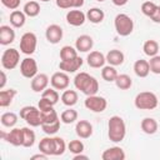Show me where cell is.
<instances>
[{"label": "cell", "instance_id": "cell-1", "mask_svg": "<svg viewBox=\"0 0 160 160\" xmlns=\"http://www.w3.org/2000/svg\"><path fill=\"white\" fill-rule=\"evenodd\" d=\"M74 85L78 90H80L82 94H85L86 96L90 95H95L99 91V82L98 80L91 76L88 72H79L75 75L74 78Z\"/></svg>", "mask_w": 160, "mask_h": 160}, {"label": "cell", "instance_id": "cell-2", "mask_svg": "<svg viewBox=\"0 0 160 160\" xmlns=\"http://www.w3.org/2000/svg\"><path fill=\"white\" fill-rule=\"evenodd\" d=\"M126 135V125L121 116L114 115L108 122V138L112 142H121Z\"/></svg>", "mask_w": 160, "mask_h": 160}, {"label": "cell", "instance_id": "cell-3", "mask_svg": "<svg viewBox=\"0 0 160 160\" xmlns=\"http://www.w3.org/2000/svg\"><path fill=\"white\" fill-rule=\"evenodd\" d=\"M158 96L151 91H141L134 99V105L139 110H154L158 108Z\"/></svg>", "mask_w": 160, "mask_h": 160}, {"label": "cell", "instance_id": "cell-4", "mask_svg": "<svg viewBox=\"0 0 160 160\" xmlns=\"http://www.w3.org/2000/svg\"><path fill=\"white\" fill-rule=\"evenodd\" d=\"M20 118L22 120L26 121L28 125L32 126V128H36V126H41L42 121H41V112H40V109L38 106H34V105H28V106H24L20 109Z\"/></svg>", "mask_w": 160, "mask_h": 160}, {"label": "cell", "instance_id": "cell-5", "mask_svg": "<svg viewBox=\"0 0 160 160\" xmlns=\"http://www.w3.org/2000/svg\"><path fill=\"white\" fill-rule=\"evenodd\" d=\"M114 26L120 36H129L134 30V21L126 14H118L114 19Z\"/></svg>", "mask_w": 160, "mask_h": 160}, {"label": "cell", "instance_id": "cell-6", "mask_svg": "<svg viewBox=\"0 0 160 160\" xmlns=\"http://www.w3.org/2000/svg\"><path fill=\"white\" fill-rule=\"evenodd\" d=\"M20 62V52L19 50L14 48H9L4 50L1 55V66L5 70H12L15 69Z\"/></svg>", "mask_w": 160, "mask_h": 160}, {"label": "cell", "instance_id": "cell-7", "mask_svg": "<svg viewBox=\"0 0 160 160\" xmlns=\"http://www.w3.org/2000/svg\"><path fill=\"white\" fill-rule=\"evenodd\" d=\"M20 51L25 55H32L38 46V38L34 32L28 31L20 38Z\"/></svg>", "mask_w": 160, "mask_h": 160}, {"label": "cell", "instance_id": "cell-8", "mask_svg": "<svg viewBox=\"0 0 160 160\" xmlns=\"http://www.w3.org/2000/svg\"><path fill=\"white\" fill-rule=\"evenodd\" d=\"M84 105L88 110H90L92 112H102L108 106V101L104 96H99L95 94V95L86 96Z\"/></svg>", "mask_w": 160, "mask_h": 160}, {"label": "cell", "instance_id": "cell-9", "mask_svg": "<svg viewBox=\"0 0 160 160\" xmlns=\"http://www.w3.org/2000/svg\"><path fill=\"white\" fill-rule=\"evenodd\" d=\"M20 72L26 79H32L38 74V62L32 58H25L20 62Z\"/></svg>", "mask_w": 160, "mask_h": 160}, {"label": "cell", "instance_id": "cell-10", "mask_svg": "<svg viewBox=\"0 0 160 160\" xmlns=\"http://www.w3.org/2000/svg\"><path fill=\"white\" fill-rule=\"evenodd\" d=\"M1 138L11 144L12 146H22L24 141V134H22V128H12L9 132H1Z\"/></svg>", "mask_w": 160, "mask_h": 160}, {"label": "cell", "instance_id": "cell-11", "mask_svg": "<svg viewBox=\"0 0 160 160\" xmlns=\"http://www.w3.org/2000/svg\"><path fill=\"white\" fill-rule=\"evenodd\" d=\"M50 84L56 90H66L70 84V78L68 72L58 71V72H54L52 76L50 78Z\"/></svg>", "mask_w": 160, "mask_h": 160}, {"label": "cell", "instance_id": "cell-12", "mask_svg": "<svg viewBox=\"0 0 160 160\" xmlns=\"http://www.w3.org/2000/svg\"><path fill=\"white\" fill-rule=\"evenodd\" d=\"M62 28L58 24H51L45 30V38L50 44H58L62 39Z\"/></svg>", "mask_w": 160, "mask_h": 160}, {"label": "cell", "instance_id": "cell-13", "mask_svg": "<svg viewBox=\"0 0 160 160\" xmlns=\"http://www.w3.org/2000/svg\"><path fill=\"white\" fill-rule=\"evenodd\" d=\"M82 64H84V60L80 56H76L75 59H71V60H61L59 62V69L61 71L71 74V72H76L82 66Z\"/></svg>", "mask_w": 160, "mask_h": 160}, {"label": "cell", "instance_id": "cell-14", "mask_svg": "<svg viewBox=\"0 0 160 160\" xmlns=\"http://www.w3.org/2000/svg\"><path fill=\"white\" fill-rule=\"evenodd\" d=\"M66 21L71 26H81L86 21V14L79 9H72L66 12Z\"/></svg>", "mask_w": 160, "mask_h": 160}, {"label": "cell", "instance_id": "cell-15", "mask_svg": "<svg viewBox=\"0 0 160 160\" xmlns=\"http://www.w3.org/2000/svg\"><path fill=\"white\" fill-rule=\"evenodd\" d=\"M49 82H50V79L46 74H42V72L36 74L31 79V90L35 92H42L48 88Z\"/></svg>", "mask_w": 160, "mask_h": 160}, {"label": "cell", "instance_id": "cell-16", "mask_svg": "<svg viewBox=\"0 0 160 160\" xmlns=\"http://www.w3.org/2000/svg\"><path fill=\"white\" fill-rule=\"evenodd\" d=\"M86 62H88V65L90 68L99 69V68L105 66L106 56L100 51H90L88 54V56H86Z\"/></svg>", "mask_w": 160, "mask_h": 160}, {"label": "cell", "instance_id": "cell-17", "mask_svg": "<svg viewBox=\"0 0 160 160\" xmlns=\"http://www.w3.org/2000/svg\"><path fill=\"white\" fill-rule=\"evenodd\" d=\"M92 131V125L88 120H79L75 125V132L80 139H89Z\"/></svg>", "mask_w": 160, "mask_h": 160}, {"label": "cell", "instance_id": "cell-18", "mask_svg": "<svg viewBox=\"0 0 160 160\" xmlns=\"http://www.w3.org/2000/svg\"><path fill=\"white\" fill-rule=\"evenodd\" d=\"M126 158L125 151L120 146H111L102 151L101 159L102 160H124Z\"/></svg>", "mask_w": 160, "mask_h": 160}, {"label": "cell", "instance_id": "cell-19", "mask_svg": "<svg viewBox=\"0 0 160 160\" xmlns=\"http://www.w3.org/2000/svg\"><path fill=\"white\" fill-rule=\"evenodd\" d=\"M15 40V31L10 25H1L0 26V44L6 46L14 42Z\"/></svg>", "mask_w": 160, "mask_h": 160}, {"label": "cell", "instance_id": "cell-20", "mask_svg": "<svg viewBox=\"0 0 160 160\" xmlns=\"http://www.w3.org/2000/svg\"><path fill=\"white\" fill-rule=\"evenodd\" d=\"M94 40L90 35H80L75 41V48L80 52H88L92 49Z\"/></svg>", "mask_w": 160, "mask_h": 160}, {"label": "cell", "instance_id": "cell-21", "mask_svg": "<svg viewBox=\"0 0 160 160\" xmlns=\"http://www.w3.org/2000/svg\"><path fill=\"white\" fill-rule=\"evenodd\" d=\"M39 150H40V152H44L48 156H52L54 151H55L54 138H51V135L48 136V138H42L40 140V142H39Z\"/></svg>", "mask_w": 160, "mask_h": 160}, {"label": "cell", "instance_id": "cell-22", "mask_svg": "<svg viewBox=\"0 0 160 160\" xmlns=\"http://www.w3.org/2000/svg\"><path fill=\"white\" fill-rule=\"evenodd\" d=\"M125 60V56H124V52L118 50V49H112V50H109L108 54H106V61L109 62V65H112V66H119L124 62Z\"/></svg>", "mask_w": 160, "mask_h": 160}, {"label": "cell", "instance_id": "cell-23", "mask_svg": "<svg viewBox=\"0 0 160 160\" xmlns=\"http://www.w3.org/2000/svg\"><path fill=\"white\" fill-rule=\"evenodd\" d=\"M134 72L139 78H146L149 75V72H150L149 61L148 60H144V59L136 60L135 64H134Z\"/></svg>", "mask_w": 160, "mask_h": 160}, {"label": "cell", "instance_id": "cell-24", "mask_svg": "<svg viewBox=\"0 0 160 160\" xmlns=\"http://www.w3.org/2000/svg\"><path fill=\"white\" fill-rule=\"evenodd\" d=\"M16 94H18V91L15 89H11V88L10 89H2V90H0V106L1 108L9 106L12 102L14 98L16 96Z\"/></svg>", "mask_w": 160, "mask_h": 160}, {"label": "cell", "instance_id": "cell-25", "mask_svg": "<svg viewBox=\"0 0 160 160\" xmlns=\"http://www.w3.org/2000/svg\"><path fill=\"white\" fill-rule=\"evenodd\" d=\"M140 126H141V130H142L145 134L152 135V134H155V132L158 131L159 124H158V121H156L154 118H144V119L141 120Z\"/></svg>", "mask_w": 160, "mask_h": 160}, {"label": "cell", "instance_id": "cell-26", "mask_svg": "<svg viewBox=\"0 0 160 160\" xmlns=\"http://www.w3.org/2000/svg\"><path fill=\"white\" fill-rule=\"evenodd\" d=\"M10 24L11 26L14 28H22L25 25V21H26V15L24 11H20V10H12L11 14H10Z\"/></svg>", "mask_w": 160, "mask_h": 160}, {"label": "cell", "instance_id": "cell-27", "mask_svg": "<svg viewBox=\"0 0 160 160\" xmlns=\"http://www.w3.org/2000/svg\"><path fill=\"white\" fill-rule=\"evenodd\" d=\"M105 18V12L99 8H91L86 12V20L92 24H100Z\"/></svg>", "mask_w": 160, "mask_h": 160}, {"label": "cell", "instance_id": "cell-28", "mask_svg": "<svg viewBox=\"0 0 160 160\" xmlns=\"http://www.w3.org/2000/svg\"><path fill=\"white\" fill-rule=\"evenodd\" d=\"M79 100V96H78V92L75 90H64V92L61 94V101L64 105L71 108L74 106Z\"/></svg>", "mask_w": 160, "mask_h": 160}, {"label": "cell", "instance_id": "cell-29", "mask_svg": "<svg viewBox=\"0 0 160 160\" xmlns=\"http://www.w3.org/2000/svg\"><path fill=\"white\" fill-rule=\"evenodd\" d=\"M40 4L38 2V1H35V0H31V1H28L25 5H24V9H22V11L25 12V15L26 16H29V18H35V16H38L39 14H40Z\"/></svg>", "mask_w": 160, "mask_h": 160}, {"label": "cell", "instance_id": "cell-30", "mask_svg": "<svg viewBox=\"0 0 160 160\" xmlns=\"http://www.w3.org/2000/svg\"><path fill=\"white\" fill-rule=\"evenodd\" d=\"M114 82H115V85L120 90H129L132 86V79L128 74H120V75H118Z\"/></svg>", "mask_w": 160, "mask_h": 160}, {"label": "cell", "instance_id": "cell-31", "mask_svg": "<svg viewBox=\"0 0 160 160\" xmlns=\"http://www.w3.org/2000/svg\"><path fill=\"white\" fill-rule=\"evenodd\" d=\"M142 50H144V54L145 55L152 58V56L158 55V52H159V44H158V41L151 40V39L150 40H146L144 42V45H142Z\"/></svg>", "mask_w": 160, "mask_h": 160}, {"label": "cell", "instance_id": "cell-32", "mask_svg": "<svg viewBox=\"0 0 160 160\" xmlns=\"http://www.w3.org/2000/svg\"><path fill=\"white\" fill-rule=\"evenodd\" d=\"M118 71L115 69V66L112 65H106V66H102V70H101V78L108 81V82H112L115 81L116 76H118Z\"/></svg>", "mask_w": 160, "mask_h": 160}, {"label": "cell", "instance_id": "cell-33", "mask_svg": "<svg viewBox=\"0 0 160 160\" xmlns=\"http://www.w3.org/2000/svg\"><path fill=\"white\" fill-rule=\"evenodd\" d=\"M40 112H41V121H42V124H50V122H54V121L59 120V116H58L56 111L54 110V106L49 108V109H45V110H40Z\"/></svg>", "mask_w": 160, "mask_h": 160}, {"label": "cell", "instance_id": "cell-34", "mask_svg": "<svg viewBox=\"0 0 160 160\" xmlns=\"http://www.w3.org/2000/svg\"><path fill=\"white\" fill-rule=\"evenodd\" d=\"M0 121H1V125H2V126L11 129V128H14V126L16 125V122H18V115H16L15 112H11V111L4 112V114L1 115V118H0Z\"/></svg>", "mask_w": 160, "mask_h": 160}, {"label": "cell", "instance_id": "cell-35", "mask_svg": "<svg viewBox=\"0 0 160 160\" xmlns=\"http://www.w3.org/2000/svg\"><path fill=\"white\" fill-rule=\"evenodd\" d=\"M84 2L85 0H56V6L60 9H79Z\"/></svg>", "mask_w": 160, "mask_h": 160}, {"label": "cell", "instance_id": "cell-36", "mask_svg": "<svg viewBox=\"0 0 160 160\" xmlns=\"http://www.w3.org/2000/svg\"><path fill=\"white\" fill-rule=\"evenodd\" d=\"M22 134H24L22 146L24 148H31L36 140V135H35L34 130H31L30 128H22Z\"/></svg>", "mask_w": 160, "mask_h": 160}, {"label": "cell", "instance_id": "cell-37", "mask_svg": "<svg viewBox=\"0 0 160 160\" xmlns=\"http://www.w3.org/2000/svg\"><path fill=\"white\" fill-rule=\"evenodd\" d=\"M60 120L64 122V124H72L78 120V111L69 108L66 110H64L60 115Z\"/></svg>", "mask_w": 160, "mask_h": 160}, {"label": "cell", "instance_id": "cell-38", "mask_svg": "<svg viewBox=\"0 0 160 160\" xmlns=\"http://www.w3.org/2000/svg\"><path fill=\"white\" fill-rule=\"evenodd\" d=\"M78 56L76 48H72L70 45H65L60 49V59L61 60H71Z\"/></svg>", "mask_w": 160, "mask_h": 160}, {"label": "cell", "instance_id": "cell-39", "mask_svg": "<svg viewBox=\"0 0 160 160\" xmlns=\"http://www.w3.org/2000/svg\"><path fill=\"white\" fill-rule=\"evenodd\" d=\"M41 98H45L46 100H49L52 105H55L58 101H59V92L56 91V89H50V88H46L42 92H41Z\"/></svg>", "mask_w": 160, "mask_h": 160}, {"label": "cell", "instance_id": "cell-40", "mask_svg": "<svg viewBox=\"0 0 160 160\" xmlns=\"http://www.w3.org/2000/svg\"><path fill=\"white\" fill-rule=\"evenodd\" d=\"M41 129H42V131L46 135H54V134H56L60 130V119L56 120V121H54V122H50V124H42L41 125Z\"/></svg>", "mask_w": 160, "mask_h": 160}, {"label": "cell", "instance_id": "cell-41", "mask_svg": "<svg viewBox=\"0 0 160 160\" xmlns=\"http://www.w3.org/2000/svg\"><path fill=\"white\" fill-rule=\"evenodd\" d=\"M156 9H158V5L152 1H145L141 4V12L148 18H151Z\"/></svg>", "mask_w": 160, "mask_h": 160}, {"label": "cell", "instance_id": "cell-42", "mask_svg": "<svg viewBox=\"0 0 160 160\" xmlns=\"http://www.w3.org/2000/svg\"><path fill=\"white\" fill-rule=\"evenodd\" d=\"M68 149H69L70 152H72L74 155H76V154H81L84 151L85 146H84V142L81 140H71L68 144Z\"/></svg>", "mask_w": 160, "mask_h": 160}, {"label": "cell", "instance_id": "cell-43", "mask_svg": "<svg viewBox=\"0 0 160 160\" xmlns=\"http://www.w3.org/2000/svg\"><path fill=\"white\" fill-rule=\"evenodd\" d=\"M54 141H55V151H54V156H59L62 155L66 150V144L62 138L60 136H54Z\"/></svg>", "mask_w": 160, "mask_h": 160}, {"label": "cell", "instance_id": "cell-44", "mask_svg": "<svg viewBox=\"0 0 160 160\" xmlns=\"http://www.w3.org/2000/svg\"><path fill=\"white\" fill-rule=\"evenodd\" d=\"M149 65H150V71L159 75L160 74V55H155L150 58Z\"/></svg>", "mask_w": 160, "mask_h": 160}, {"label": "cell", "instance_id": "cell-45", "mask_svg": "<svg viewBox=\"0 0 160 160\" xmlns=\"http://www.w3.org/2000/svg\"><path fill=\"white\" fill-rule=\"evenodd\" d=\"M20 1L21 0H1V4L10 10H16L20 5Z\"/></svg>", "mask_w": 160, "mask_h": 160}, {"label": "cell", "instance_id": "cell-46", "mask_svg": "<svg viewBox=\"0 0 160 160\" xmlns=\"http://www.w3.org/2000/svg\"><path fill=\"white\" fill-rule=\"evenodd\" d=\"M54 105L49 101V100H46L45 98H41L40 100H39V104H38V108L40 109V110H45V109H49V108H52Z\"/></svg>", "mask_w": 160, "mask_h": 160}, {"label": "cell", "instance_id": "cell-47", "mask_svg": "<svg viewBox=\"0 0 160 160\" xmlns=\"http://www.w3.org/2000/svg\"><path fill=\"white\" fill-rule=\"evenodd\" d=\"M154 22H156V24H160V6H158V9L155 10V12H154V15L150 18Z\"/></svg>", "mask_w": 160, "mask_h": 160}, {"label": "cell", "instance_id": "cell-48", "mask_svg": "<svg viewBox=\"0 0 160 160\" xmlns=\"http://www.w3.org/2000/svg\"><path fill=\"white\" fill-rule=\"evenodd\" d=\"M0 76H1V81H0V90H2V89L5 88V85H6V74H5V71H4V70H1Z\"/></svg>", "mask_w": 160, "mask_h": 160}, {"label": "cell", "instance_id": "cell-49", "mask_svg": "<svg viewBox=\"0 0 160 160\" xmlns=\"http://www.w3.org/2000/svg\"><path fill=\"white\" fill-rule=\"evenodd\" d=\"M111 1H112V4H114L115 6H124V5L128 4L129 0H111Z\"/></svg>", "mask_w": 160, "mask_h": 160}, {"label": "cell", "instance_id": "cell-50", "mask_svg": "<svg viewBox=\"0 0 160 160\" xmlns=\"http://www.w3.org/2000/svg\"><path fill=\"white\" fill-rule=\"evenodd\" d=\"M35 159H42V160H45V159H48V155L44 154V152H40V154H36V155H32L31 156V160H35Z\"/></svg>", "mask_w": 160, "mask_h": 160}, {"label": "cell", "instance_id": "cell-51", "mask_svg": "<svg viewBox=\"0 0 160 160\" xmlns=\"http://www.w3.org/2000/svg\"><path fill=\"white\" fill-rule=\"evenodd\" d=\"M79 159H88V156H86V155H82V152L74 155V160H79Z\"/></svg>", "mask_w": 160, "mask_h": 160}, {"label": "cell", "instance_id": "cell-52", "mask_svg": "<svg viewBox=\"0 0 160 160\" xmlns=\"http://www.w3.org/2000/svg\"><path fill=\"white\" fill-rule=\"evenodd\" d=\"M40 1H44V2H48V1H50V0H40Z\"/></svg>", "mask_w": 160, "mask_h": 160}, {"label": "cell", "instance_id": "cell-53", "mask_svg": "<svg viewBox=\"0 0 160 160\" xmlns=\"http://www.w3.org/2000/svg\"><path fill=\"white\" fill-rule=\"evenodd\" d=\"M96 1H99V2H102V1H105V0H96Z\"/></svg>", "mask_w": 160, "mask_h": 160}]
</instances>
